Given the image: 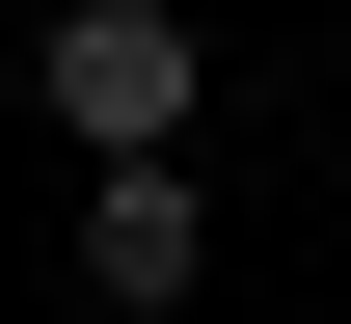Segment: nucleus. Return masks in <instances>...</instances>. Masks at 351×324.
<instances>
[{
  "mask_svg": "<svg viewBox=\"0 0 351 324\" xmlns=\"http://www.w3.org/2000/svg\"><path fill=\"white\" fill-rule=\"evenodd\" d=\"M54 136H108V162H189V0H54Z\"/></svg>",
  "mask_w": 351,
  "mask_h": 324,
  "instance_id": "f257e3e1",
  "label": "nucleus"
},
{
  "mask_svg": "<svg viewBox=\"0 0 351 324\" xmlns=\"http://www.w3.org/2000/svg\"><path fill=\"white\" fill-rule=\"evenodd\" d=\"M189 271H217V216H189V162H108V189H82V297H108V324H162Z\"/></svg>",
  "mask_w": 351,
  "mask_h": 324,
  "instance_id": "f03ea898",
  "label": "nucleus"
}]
</instances>
